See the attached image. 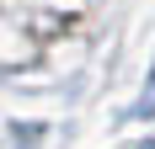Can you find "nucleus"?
Wrapping results in <instances>:
<instances>
[{
  "mask_svg": "<svg viewBox=\"0 0 155 149\" xmlns=\"http://www.w3.org/2000/svg\"><path fill=\"white\" fill-rule=\"evenodd\" d=\"M107 0H0V69H38L70 37L91 32Z\"/></svg>",
  "mask_w": 155,
  "mask_h": 149,
  "instance_id": "nucleus-1",
  "label": "nucleus"
}]
</instances>
